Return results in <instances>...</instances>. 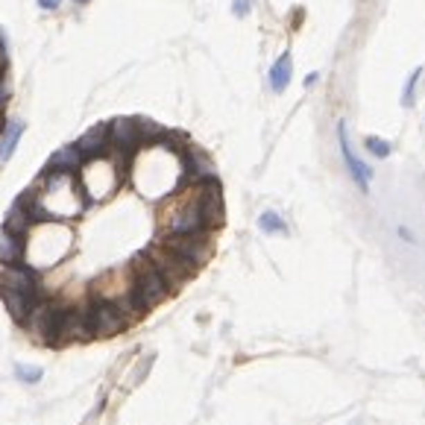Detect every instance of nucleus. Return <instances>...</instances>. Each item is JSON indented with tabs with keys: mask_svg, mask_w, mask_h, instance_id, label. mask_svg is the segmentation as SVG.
I'll list each match as a JSON object with an SVG mask.
<instances>
[{
	"mask_svg": "<svg viewBox=\"0 0 425 425\" xmlns=\"http://www.w3.org/2000/svg\"><path fill=\"white\" fill-rule=\"evenodd\" d=\"M194 232H208V226H206L203 208H199L197 188L191 185L165 211V217H161V235H194Z\"/></svg>",
	"mask_w": 425,
	"mask_h": 425,
	"instance_id": "1",
	"label": "nucleus"
},
{
	"mask_svg": "<svg viewBox=\"0 0 425 425\" xmlns=\"http://www.w3.org/2000/svg\"><path fill=\"white\" fill-rule=\"evenodd\" d=\"M129 273H132V279H129V291H132L135 296H138L147 308H156L159 302H165V299L173 293V291H170V284H168V279L161 276L159 267L147 258V253H138V255L132 258Z\"/></svg>",
	"mask_w": 425,
	"mask_h": 425,
	"instance_id": "2",
	"label": "nucleus"
},
{
	"mask_svg": "<svg viewBox=\"0 0 425 425\" xmlns=\"http://www.w3.org/2000/svg\"><path fill=\"white\" fill-rule=\"evenodd\" d=\"M159 244L173 253L177 258H182L185 264H191L194 270H199L215 253V241H211V232H194V235H161Z\"/></svg>",
	"mask_w": 425,
	"mask_h": 425,
	"instance_id": "3",
	"label": "nucleus"
},
{
	"mask_svg": "<svg viewBox=\"0 0 425 425\" xmlns=\"http://www.w3.org/2000/svg\"><path fill=\"white\" fill-rule=\"evenodd\" d=\"M85 308H89V320H91V334H94V337H111V334H120L123 329L129 326V320L123 317V311L118 308L115 299L94 296Z\"/></svg>",
	"mask_w": 425,
	"mask_h": 425,
	"instance_id": "4",
	"label": "nucleus"
},
{
	"mask_svg": "<svg viewBox=\"0 0 425 425\" xmlns=\"http://www.w3.org/2000/svg\"><path fill=\"white\" fill-rule=\"evenodd\" d=\"M144 253H147V258H150V261H153V264L159 267V273H161V276L168 279V284H170V291H173V293H177L179 287H182V284L188 282V279L194 276V273H197L191 264H185L182 258H177L173 253H168V249L161 246V244L147 246Z\"/></svg>",
	"mask_w": 425,
	"mask_h": 425,
	"instance_id": "5",
	"label": "nucleus"
},
{
	"mask_svg": "<svg viewBox=\"0 0 425 425\" xmlns=\"http://www.w3.org/2000/svg\"><path fill=\"white\" fill-rule=\"evenodd\" d=\"M0 287H6V291H18V293H27V296H35V299L44 296L39 270L30 267L27 261H21V264H3V273H0Z\"/></svg>",
	"mask_w": 425,
	"mask_h": 425,
	"instance_id": "6",
	"label": "nucleus"
},
{
	"mask_svg": "<svg viewBox=\"0 0 425 425\" xmlns=\"http://www.w3.org/2000/svg\"><path fill=\"white\" fill-rule=\"evenodd\" d=\"M91 320L89 308H62L59 326H56V346L59 343H77V341H91Z\"/></svg>",
	"mask_w": 425,
	"mask_h": 425,
	"instance_id": "7",
	"label": "nucleus"
},
{
	"mask_svg": "<svg viewBox=\"0 0 425 425\" xmlns=\"http://www.w3.org/2000/svg\"><path fill=\"white\" fill-rule=\"evenodd\" d=\"M337 144H341V156H343V165H346V170H349V177H352V182L367 194V191H370L372 170H370L367 161H361V159L355 156L352 144H349V132H346V123H343V120H337Z\"/></svg>",
	"mask_w": 425,
	"mask_h": 425,
	"instance_id": "8",
	"label": "nucleus"
},
{
	"mask_svg": "<svg viewBox=\"0 0 425 425\" xmlns=\"http://www.w3.org/2000/svg\"><path fill=\"white\" fill-rule=\"evenodd\" d=\"M80 153L85 156V165L89 161H97V159H109L111 153V141H109V123H97V127H91L85 135H80Z\"/></svg>",
	"mask_w": 425,
	"mask_h": 425,
	"instance_id": "9",
	"label": "nucleus"
},
{
	"mask_svg": "<svg viewBox=\"0 0 425 425\" xmlns=\"http://www.w3.org/2000/svg\"><path fill=\"white\" fill-rule=\"evenodd\" d=\"M85 168V156L80 153L77 144H65L59 147L47 161V173H71V177H80V170Z\"/></svg>",
	"mask_w": 425,
	"mask_h": 425,
	"instance_id": "10",
	"label": "nucleus"
},
{
	"mask_svg": "<svg viewBox=\"0 0 425 425\" xmlns=\"http://www.w3.org/2000/svg\"><path fill=\"white\" fill-rule=\"evenodd\" d=\"M0 299H3V305L9 311V317L18 323V326H24L27 323V317L33 314V308L39 299L35 296H27V293H18V291H6V287H0ZM44 299V296H42Z\"/></svg>",
	"mask_w": 425,
	"mask_h": 425,
	"instance_id": "11",
	"label": "nucleus"
},
{
	"mask_svg": "<svg viewBox=\"0 0 425 425\" xmlns=\"http://www.w3.org/2000/svg\"><path fill=\"white\" fill-rule=\"evenodd\" d=\"M27 258V237L0 229V264H21Z\"/></svg>",
	"mask_w": 425,
	"mask_h": 425,
	"instance_id": "12",
	"label": "nucleus"
},
{
	"mask_svg": "<svg viewBox=\"0 0 425 425\" xmlns=\"http://www.w3.org/2000/svg\"><path fill=\"white\" fill-rule=\"evenodd\" d=\"M291 77H293V56H291V50H284V53L273 62L270 71H267V82H270V89L282 94L287 85H291Z\"/></svg>",
	"mask_w": 425,
	"mask_h": 425,
	"instance_id": "13",
	"label": "nucleus"
},
{
	"mask_svg": "<svg viewBox=\"0 0 425 425\" xmlns=\"http://www.w3.org/2000/svg\"><path fill=\"white\" fill-rule=\"evenodd\" d=\"M24 120H6L3 123V129H0V165L3 161L12 159V153L18 150V141H21V135H24Z\"/></svg>",
	"mask_w": 425,
	"mask_h": 425,
	"instance_id": "14",
	"label": "nucleus"
},
{
	"mask_svg": "<svg viewBox=\"0 0 425 425\" xmlns=\"http://www.w3.org/2000/svg\"><path fill=\"white\" fill-rule=\"evenodd\" d=\"M3 229L12 232V235H21V237H27L33 232V220L27 215V208L18 206V203H12V208L6 211V220H3Z\"/></svg>",
	"mask_w": 425,
	"mask_h": 425,
	"instance_id": "15",
	"label": "nucleus"
},
{
	"mask_svg": "<svg viewBox=\"0 0 425 425\" xmlns=\"http://www.w3.org/2000/svg\"><path fill=\"white\" fill-rule=\"evenodd\" d=\"M258 229L264 232V235H284L287 232V223L282 220V215H276V211H261Z\"/></svg>",
	"mask_w": 425,
	"mask_h": 425,
	"instance_id": "16",
	"label": "nucleus"
},
{
	"mask_svg": "<svg viewBox=\"0 0 425 425\" xmlns=\"http://www.w3.org/2000/svg\"><path fill=\"white\" fill-rule=\"evenodd\" d=\"M419 77H422V68H414V71H410V77H408L405 89H402V97H399V103H402L405 109H410V106L417 103V82H419Z\"/></svg>",
	"mask_w": 425,
	"mask_h": 425,
	"instance_id": "17",
	"label": "nucleus"
},
{
	"mask_svg": "<svg viewBox=\"0 0 425 425\" xmlns=\"http://www.w3.org/2000/svg\"><path fill=\"white\" fill-rule=\"evenodd\" d=\"M364 150L372 156V159H387L393 153V147H390V141H384V138H379V135H367L364 138Z\"/></svg>",
	"mask_w": 425,
	"mask_h": 425,
	"instance_id": "18",
	"label": "nucleus"
},
{
	"mask_svg": "<svg viewBox=\"0 0 425 425\" xmlns=\"http://www.w3.org/2000/svg\"><path fill=\"white\" fill-rule=\"evenodd\" d=\"M42 367H27V364H18L15 367V379L21 381V384H35V381H42Z\"/></svg>",
	"mask_w": 425,
	"mask_h": 425,
	"instance_id": "19",
	"label": "nucleus"
},
{
	"mask_svg": "<svg viewBox=\"0 0 425 425\" xmlns=\"http://www.w3.org/2000/svg\"><path fill=\"white\" fill-rule=\"evenodd\" d=\"M9 100H12V89L6 82V71H0V109H6Z\"/></svg>",
	"mask_w": 425,
	"mask_h": 425,
	"instance_id": "20",
	"label": "nucleus"
},
{
	"mask_svg": "<svg viewBox=\"0 0 425 425\" xmlns=\"http://www.w3.org/2000/svg\"><path fill=\"white\" fill-rule=\"evenodd\" d=\"M253 12V0H232V15L235 18H244Z\"/></svg>",
	"mask_w": 425,
	"mask_h": 425,
	"instance_id": "21",
	"label": "nucleus"
},
{
	"mask_svg": "<svg viewBox=\"0 0 425 425\" xmlns=\"http://www.w3.org/2000/svg\"><path fill=\"white\" fill-rule=\"evenodd\" d=\"M150 367H153V355H147V358L141 361V370L132 376V384H141V381H144V376L150 372Z\"/></svg>",
	"mask_w": 425,
	"mask_h": 425,
	"instance_id": "22",
	"label": "nucleus"
},
{
	"mask_svg": "<svg viewBox=\"0 0 425 425\" xmlns=\"http://www.w3.org/2000/svg\"><path fill=\"white\" fill-rule=\"evenodd\" d=\"M35 3H39V9H44V12H56L62 6V0H35Z\"/></svg>",
	"mask_w": 425,
	"mask_h": 425,
	"instance_id": "23",
	"label": "nucleus"
},
{
	"mask_svg": "<svg viewBox=\"0 0 425 425\" xmlns=\"http://www.w3.org/2000/svg\"><path fill=\"white\" fill-rule=\"evenodd\" d=\"M320 80V73L317 71H311V73H305V80H302V85H305V89H311V85H314Z\"/></svg>",
	"mask_w": 425,
	"mask_h": 425,
	"instance_id": "24",
	"label": "nucleus"
},
{
	"mask_svg": "<svg viewBox=\"0 0 425 425\" xmlns=\"http://www.w3.org/2000/svg\"><path fill=\"white\" fill-rule=\"evenodd\" d=\"M399 237H405V241H414V235H410L408 229H399Z\"/></svg>",
	"mask_w": 425,
	"mask_h": 425,
	"instance_id": "25",
	"label": "nucleus"
},
{
	"mask_svg": "<svg viewBox=\"0 0 425 425\" xmlns=\"http://www.w3.org/2000/svg\"><path fill=\"white\" fill-rule=\"evenodd\" d=\"M71 3H77V6H85V3H91V0H71Z\"/></svg>",
	"mask_w": 425,
	"mask_h": 425,
	"instance_id": "26",
	"label": "nucleus"
},
{
	"mask_svg": "<svg viewBox=\"0 0 425 425\" xmlns=\"http://www.w3.org/2000/svg\"><path fill=\"white\" fill-rule=\"evenodd\" d=\"M0 129H3V118H0Z\"/></svg>",
	"mask_w": 425,
	"mask_h": 425,
	"instance_id": "27",
	"label": "nucleus"
}]
</instances>
